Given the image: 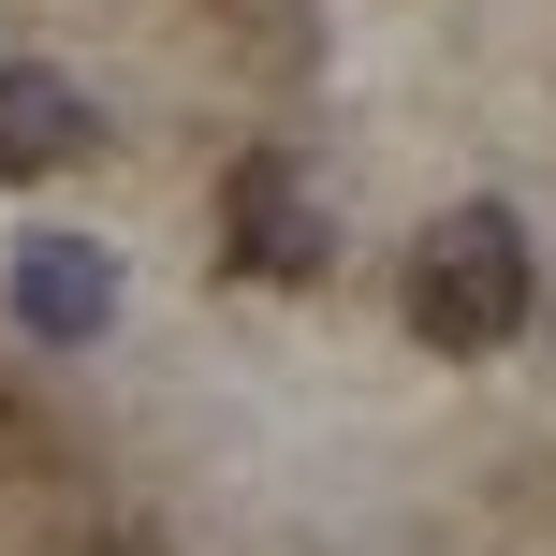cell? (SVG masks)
<instances>
[{
    "label": "cell",
    "mask_w": 556,
    "mask_h": 556,
    "mask_svg": "<svg viewBox=\"0 0 556 556\" xmlns=\"http://www.w3.org/2000/svg\"><path fill=\"white\" fill-rule=\"evenodd\" d=\"M528 307H542V250H528L513 205H454V220H425V250H410V337H425V352L483 366V352L528 337Z\"/></svg>",
    "instance_id": "cell-1"
},
{
    "label": "cell",
    "mask_w": 556,
    "mask_h": 556,
    "mask_svg": "<svg viewBox=\"0 0 556 556\" xmlns=\"http://www.w3.org/2000/svg\"><path fill=\"white\" fill-rule=\"evenodd\" d=\"M220 250H235V278H323L337 264V205L293 147H250L220 176Z\"/></svg>",
    "instance_id": "cell-2"
},
{
    "label": "cell",
    "mask_w": 556,
    "mask_h": 556,
    "mask_svg": "<svg viewBox=\"0 0 556 556\" xmlns=\"http://www.w3.org/2000/svg\"><path fill=\"white\" fill-rule=\"evenodd\" d=\"M15 323L45 337V352H88V337L117 323V264L88 250V235H29L15 250Z\"/></svg>",
    "instance_id": "cell-3"
},
{
    "label": "cell",
    "mask_w": 556,
    "mask_h": 556,
    "mask_svg": "<svg viewBox=\"0 0 556 556\" xmlns=\"http://www.w3.org/2000/svg\"><path fill=\"white\" fill-rule=\"evenodd\" d=\"M88 88L74 74H45V59H0V176H59V162H88Z\"/></svg>",
    "instance_id": "cell-4"
}]
</instances>
